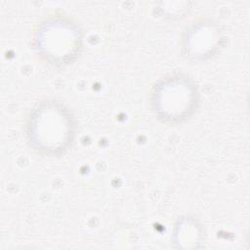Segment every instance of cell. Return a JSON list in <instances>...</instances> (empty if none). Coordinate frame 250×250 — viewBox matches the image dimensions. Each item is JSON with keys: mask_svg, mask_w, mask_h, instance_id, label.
<instances>
[{"mask_svg": "<svg viewBox=\"0 0 250 250\" xmlns=\"http://www.w3.org/2000/svg\"><path fill=\"white\" fill-rule=\"evenodd\" d=\"M27 126L32 146L47 155L63 152L74 135L72 117L62 104L55 101L38 104L32 111Z\"/></svg>", "mask_w": 250, "mask_h": 250, "instance_id": "cell-1", "label": "cell"}, {"mask_svg": "<svg viewBox=\"0 0 250 250\" xmlns=\"http://www.w3.org/2000/svg\"><path fill=\"white\" fill-rule=\"evenodd\" d=\"M196 95L193 84L187 77L171 76L154 89L155 110L166 122H181L192 112Z\"/></svg>", "mask_w": 250, "mask_h": 250, "instance_id": "cell-2", "label": "cell"}, {"mask_svg": "<svg viewBox=\"0 0 250 250\" xmlns=\"http://www.w3.org/2000/svg\"><path fill=\"white\" fill-rule=\"evenodd\" d=\"M44 35L40 38V48L44 56L48 59H53V62L61 63L71 60L77 53L80 46V38L72 29L65 27H55L44 30Z\"/></svg>", "mask_w": 250, "mask_h": 250, "instance_id": "cell-3", "label": "cell"}]
</instances>
